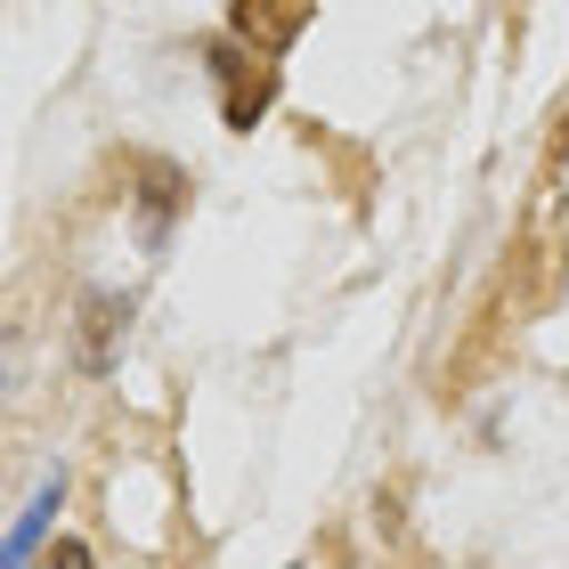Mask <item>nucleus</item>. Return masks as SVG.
Returning <instances> with one entry per match:
<instances>
[{"instance_id": "obj_2", "label": "nucleus", "mask_w": 569, "mask_h": 569, "mask_svg": "<svg viewBox=\"0 0 569 569\" xmlns=\"http://www.w3.org/2000/svg\"><path fill=\"white\" fill-rule=\"evenodd\" d=\"M122 318H131V301H114V293H98V301H90V350H82L90 367H107V358H114L107 342H114V326H122Z\"/></svg>"}, {"instance_id": "obj_3", "label": "nucleus", "mask_w": 569, "mask_h": 569, "mask_svg": "<svg viewBox=\"0 0 569 569\" xmlns=\"http://www.w3.org/2000/svg\"><path fill=\"white\" fill-rule=\"evenodd\" d=\"M49 512H58V480H49L41 497H33V512H24V521L9 529V561H24V553H33V537H41V521H49Z\"/></svg>"}, {"instance_id": "obj_1", "label": "nucleus", "mask_w": 569, "mask_h": 569, "mask_svg": "<svg viewBox=\"0 0 569 569\" xmlns=\"http://www.w3.org/2000/svg\"><path fill=\"white\" fill-rule=\"evenodd\" d=\"M212 73H220V114L237 122V131H252V122L269 114V98H277L269 49H252V58H244V41H212Z\"/></svg>"}]
</instances>
